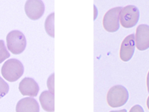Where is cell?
Listing matches in <instances>:
<instances>
[{
    "mask_svg": "<svg viewBox=\"0 0 149 112\" xmlns=\"http://www.w3.org/2000/svg\"><path fill=\"white\" fill-rule=\"evenodd\" d=\"M1 73L5 80L14 82L23 75L24 66L19 60L11 58L4 63Z\"/></svg>",
    "mask_w": 149,
    "mask_h": 112,
    "instance_id": "cell-1",
    "label": "cell"
},
{
    "mask_svg": "<svg viewBox=\"0 0 149 112\" xmlns=\"http://www.w3.org/2000/svg\"><path fill=\"white\" fill-rule=\"evenodd\" d=\"M128 99V91L122 85L112 87L107 92V102L112 108H119L125 105Z\"/></svg>",
    "mask_w": 149,
    "mask_h": 112,
    "instance_id": "cell-2",
    "label": "cell"
},
{
    "mask_svg": "<svg viewBox=\"0 0 149 112\" xmlns=\"http://www.w3.org/2000/svg\"><path fill=\"white\" fill-rule=\"evenodd\" d=\"M6 42L9 51L14 55L23 52L27 44L26 38L23 33L18 30L10 32L6 37Z\"/></svg>",
    "mask_w": 149,
    "mask_h": 112,
    "instance_id": "cell-3",
    "label": "cell"
},
{
    "mask_svg": "<svg viewBox=\"0 0 149 112\" xmlns=\"http://www.w3.org/2000/svg\"><path fill=\"white\" fill-rule=\"evenodd\" d=\"M139 19V10L134 5L122 8L120 12V21L122 27L130 29L136 25Z\"/></svg>",
    "mask_w": 149,
    "mask_h": 112,
    "instance_id": "cell-4",
    "label": "cell"
},
{
    "mask_svg": "<svg viewBox=\"0 0 149 112\" xmlns=\"http://www.w3.org/2000/svg\"><path fill=\"white\" fill-rule=\"evenodd\" d=\"M122 7L110 9L104 14L103 18V26L108 32H116L119 29V19Z\"/></svg>",
    "mask_w": 149,
    "mask_h": 112,
    "instance_id": "cell-5",
    "label": "cell"
},
{
    "mask_svg": "<svg viewBox=\"0 0 149 112\" xmlns=\"http://www.w3.org/2000/svg\"><path fill=\"white\" fill-rule=\"evenodd\" d=\"M25 11L29 18L37 20L44 14V3L42 0H27L25 5Z\"/></svg>",
    "mask_w": 149,
    "mask_h": 112,
    "instance_id": "cell-6",
    "label": "cell"
},
{
    "mask_svg": "<svg viewBox=\"0 0 149 112\" xmlns=\"http://www.w3.org/2000/svg\"><path fill=\"white\" fill-rule=\"evenodd\" d=\"M135 44L139 51H144L149 48V26L141 24L136 28Z\"/></svg>",
    "mask_w": 149,
    "mask_h": 112,
    "instance_id": "cell-7",
    "label": "cell"
},
{
    "mask_svg": "<svg viewBox=\"0 0 149 112\" xmlns=\"http://www.w3.org/2000/svg\"><path fill=\"white\" fill-rule=\"evenodd\" d=\"M135 46V35L134 34H129L123 40L121 44L119 52L121 60L125 62L130 61L134 54Z\"/></svg>",
    "mask_w": 149,
    "mask_h": 112,
    "instance_id": "cell-8",
    "label": "cell"
},
{
    "mask_svg": "<svg viewBox=\"0 0 149 112\" xmlns=\"http://www.w3.org/2000/svg\"><path fill=\"white\" fill-rule=\"evenodd\" d=\"M40 87L34 79L31 78H25L19 85V90L23 96L35 97L38 94Z\"/></svg>",
    "mask_w": 149,
    "mask_h": 112,
    "instance_id": "cell-9",
    "label": "cell"
},
{
    "mask_svg": "<svg viewBox=\"0 0 149 112\" xmlns=\"http://www.w3.org/2000/svg\"><path fill=\"white\" fill-rule=\"evenodd\" d=\"M16 112H40V106L34 98H23L16 106Z\"/></svg>",
    "mask_w": 149,
    "mask_h": 112,
    "instance_id": "cell-10",
    "label": "cell"
},
{
    "mask_svg": "<svg viewBox=\"0 0 149 112\" xmlns=\"http://www.w3.org/2000/svg\"><path fill=\"white\" fill-rule=\"evenodd\" d=\"M40 102L43 110L47 112L54 111V93L50 91L42 92L40 96Z\"/></svg>",
    "mask_w": 149,
    "mask_h": 112,
    "instance_id": "cell-11",
    "label": "cell"
},
{
    "mask_svg": "<svg viewBox=\"0 0 149 112\" xmlns=\"http://www.w3.org/2000/svg\"><path fill=\"white\" fill-rule=\"evenodd\" d=\"M54 14L52 13L46 19V22H45V29H46V32L48 33L49 35L51 37H54Z\"/></svg>",
    "mask_w": 149,
    "mask_h": 112,
    "instance_id": "cell-12",
    "label": "cell"
},
{
    "mask_svg": "<svg viewBox=\"0 0 149 112\" xmlns=\"http://www.w3.org/2000/svg\"><path fill=\"white\" fill-rule=\"evenodd\" d=\"M9 57H10V53L6 49L5 43L3 41L0 40V64L9 58Z\"/></svg>",
    "mask_w": 149,
    "mask_h": 112,
    "instance_id": "cell-13",
    "label": "cell"
},
{
    "mask_svg": "<svg viewBox=\"0 0 149 112\" xmlns=\"http://www.w3.org/2000/svg\"><path fill=\"white\" fill-rule=\"evenodd\" d=\"M9 92V85L3 78L0 77V99L7 95Z\"/></svg>",
    "mask_w": 149,
    "mask_h": 112,
    "instance_id": "cell-14",
    "label": "cell"
},
{
    "mask_svg": "<svg viewBox=\"0 0 149 112\" xmlns=\"http://www.w3.org/2000/svg\"><path fill=\"white\" fill-rule=\"evenodd\" d=\"M129 112H145L143 110V108L142 106H140L139 105H136L134 106H133L130 110L129 111Z\"/></svg>",
    "mask_w": 149,
    "mask_h": 112,
    "instance_id": "cell-15",
    "label": "cell"
},
{
    "mask_svg": "<svg viewBox=\"0 0 149 112\" xmlns=\"http://www.w3.org/2000/svg\"><path fill=\"white\" fill-rule=\"evenodd\" d=\"M147 88H148V91L149 92V71L148 73V75H147Z\"/></svg>",
    "mask_w": 149,
    "mask_h": 112,
    "instance_id": "cell-16",
    "label": "cell"
},
{
    "mask_svg": "<svg viewBox=\"0 0 149 112\" xmlns=\"http://www.w3.org/2000/svg\"><path fill=\"white\" fill-rule=\"evenodd\" d=\"M110 112H127V110H126V109H122V110L119 111H112Z\"/></svg>",
    "mask_w": 149,
    "mask_h": 112,
    "instance_id": "cell-17",
    "label": "cell"
},
{
    "mask_svg": "<svg viewBox=\"0 0 149 112\" xmlns=\"http://www.w3.org/2000/svg\"><path fill=\"white\" fill-rule=\"evenodd\" d=\"M146 104H147V107H148V110H149V96H148V99H147V102H146Z\"/></svg>",
    "mask_w": 149,
    "mask_h": 112,
    "instance_id": "cell-18",
    "label": "cell"
}]
</instances>
